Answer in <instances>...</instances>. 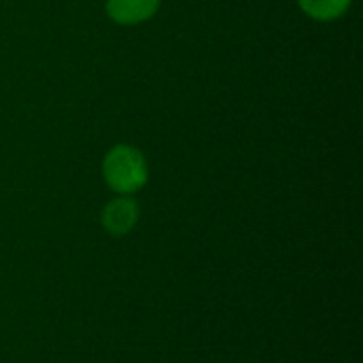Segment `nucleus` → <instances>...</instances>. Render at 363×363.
<instances>
[{"label": "nucleus", "instance_id": "nucleus-4", "mask_svg": "<svg viewBox=\"0 0 363 363\" xmlns=\"http://www.w3.org/2000/svg\"><path fill=\"white\" fill-rule=\"evenodd\" d=\"M353 0H298L302 13L315 21H336L345 17L351 9Z\"/></svg>", "mask_w": 363, "mask_h": 363}, {"label": "nucleus", "instance_id": "nucleus-3", "mask_svg": "<svg viewBox=\"0 0 363 363\" xmlns=\"http://www.w3.org/2000/svg\"><path fill=\"white\" fill-rule=\"evenodd\" d=\"M138 221V204L130 196H119L111 200L102 211V225L106 232L121 236L128 234Z\"/></svg>", "mask_w": 363, "mask_h": 363}, {"label": "nucleus", "instance_id": "nucleus-1", "mask_svg": "<svg viewBox=\"0 0 363 363\" xmlns=\"http://www.w3.org/2000/svg\"><path fill=\"white\" fill-rule=\"evenodd\" d=\"M104 183L119 196L140 191L149 181V164L143 151L134 145L119 143L108 149L102 160Z\"/></svg>", "mask_w": 363, "mask_h": 363}, {"label": "nucleus", "instance_id": "nucleus-2", "mask_svg": "<svg viewBox=\"0 0 363 363\" xmlns=\"http://www.w3.org/2000/svg\"><path fill=\"white\" fill-rule=\"evenodd\" d=\"M162 0H106L104 9L117 26H140L155 17Z\"/></svg>", "mask_w": 363, "mask_h": 363}]
</instances>
